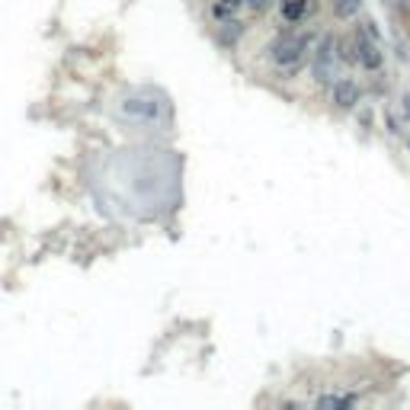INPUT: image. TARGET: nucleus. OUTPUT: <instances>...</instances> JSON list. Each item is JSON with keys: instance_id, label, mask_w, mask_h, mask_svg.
Listing matches in <instances>:
<instances>
[{"instance_id": "nucleus-7", "label": "nucleus", "mask_w": 410, "mask_h": 410, "mask_svg": "<svg viewBox=\"0 0 410 410\" xmlns=\"http://www.w3.org/2000/svg\"><path fill=\"white\" fill-rule=\"evenodd\" d=\"M359 7H363V0H334V10L340 19H349L359 13Z\"/></svg>"}, {"instance_id": "nucleus-3", "label": "nucleus", "mask_w": 410, "mask_h": 410, "mask_svg": "<svg viewBox=\"0 0 410 410\" xmlns=\"http://www.w3.org/2000/svg\"><path fill=\"white\" fill-rule=\"evenodd\" d=\"M334 102L340 109H353L356 102H359V87H356L353 80H340V84L334 87Z\"/></svg>"}, {"instance_id": "nucleus-10", "label": "nucleus", "mask_w": 410, "mask_h": 410, "mask_svg": "<svg viewBox=\"0 0 410 410\" xmlns=\"http://www.w3.org/2000/svg\"><path fill=\"white\" fill-rule=\"evenodd\" d=\"M244 3H247V7H250V10H257V13H260V10H266V7H270V0H244Z\"/></svg>"}, {"instance_id": "nucleus-6", "label": "nucleus", "mask_w": 410, "mask_h": 410, "mask_svg": "<svg viewBox=\"0 0 410 410\" xmlns=\"http://www.w3.org/2000/svg\"><path fill=\"white\" fill-rule=\"evenodd\" d=\"M305 7H308V0H285L282 3V17L289 19V23H299L305 17Z\"/></svg>"}, {"instance_id": "nucleus-2", "label": "nucleus", "mask_w": 410, "mask_h": 410, "mask_svg": "<svg viewBox=\"0 0 410 410\" xmlns=\"http://www.w3.org/2000/svg\"><path fill=\"white\" fill-rule=\"evenodd\" d=\"M334 39L327 36L324 39V45H321V52H317V61H314V74H317V80L321 84H330V77H334Z\"/></svg>"}, {"instance_id": "nucleus-9", "label": "nucleus", "mask_w": 410, "mask_h": 410, "mask_svg": "<svg viewBox=\"0 0 410 410\" xmlns=\"http://www.w3.org/2000/svg\"><path fill=\"white\" fill-rule=\"evenodd\" d=\"M398 13H401L404 23L410 26V0H398Z\"/></svg>"}, {"instance_id": "nucleus-5", "label": "nucleus", "mask_w": 410, "mask_h": 410, "mask_svg": "<svg viewBox=\"0 0 410 410\" xmlns=\"http://www.w3.org/2000/svg\"><path fill=\"white\" fill-rule=\"evenodd\" d=\"M237 10H241V0H215V3H212V17L218 19V23H224V19H231Z\"/></svg>"}, {"instance_id": "nucleus-8", "label": "nucleus", "mask_w": 410, "mask_h": 410, "mask_svg": "<svg viewBox=\"0 0 410 410\" xmlns=\"http://www.w3.org/2000/svg\"><path fill=\"white\" fill-rule=\"evenodd\" d=\"M317 407H324V410H349L353 407V398H317Z\"/></svg>"}, {"instance_id": "nucleus-1", "label": "nucleus", "mask_w": 410, "mask_h": 410, "mask_svg": "<svg viewBox=\"0 0 410 410\" xmlns=\"http://www.w3.org/2000/svg\"><path fill=\"white\" fill-rule=\"evenodd\" d=\"M301 48H305V39L299 36H282L276 45H272V61L276 65H299Z\"/></svg>"}, {"instance_id": "nucleus-4", "label": "nucleus", "mask_w": 410, "mask_h": 410, "mask_svg": "<svg viewBox=\"0 0 410 410\" xmlns=\"http://www.w3.org/2000/svg\"><path fill=\"white\" fill-rule=\"evenodd\" d=\"M241 32H244L241 23H234V19H224V26H218V45L231 48L234 42L241 39Z\"/></svg>"}]
</instances>
